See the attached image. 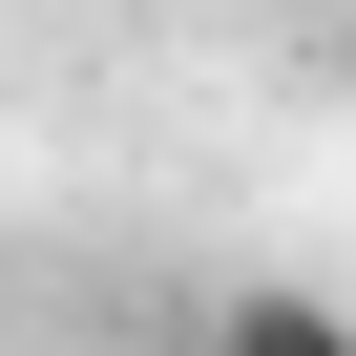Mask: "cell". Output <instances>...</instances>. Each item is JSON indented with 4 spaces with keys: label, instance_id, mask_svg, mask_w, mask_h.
I'll use <instances>...</instances> for the list:
<instances>
[{
    "label": "cell",
    "instance_id": "obj_1",
    "mask_svg": "<svg viewBox=\"0 0 356 356\" xmlns=\"http://www.w3.org/2000/svg\"><path fill=\"white\" fill-rule=\"evenodd\" d=\"M168 356H356V314L335 293H231L210 335H168Z\"/></svg>",
    "mask_w": 356,
    "mask_h": 356
},
{
    "label": "cell",
    "instance_id": "obj_2",
    "mask_svg": "<svg viewBox=\"0 0 356 356\" xmlns=\"http://www.w3.org/2000/svg\"><path fill=\"white\" fill-rule=\"evenodd\" d=\"M335 84H356V22H335Z\"/></svg>",
    "mask_w": 356,
    "mask_h": 356
}]
</instances>
